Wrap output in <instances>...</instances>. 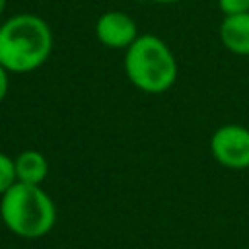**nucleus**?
Masks as SVG:
<instances>
[{
	"label": "nucleus",
	"mask_w": 249,
	"mask_h": 249,
	"mask_svg": "<svg viewBox=\"0 0 249 249\" xmlns=\"http://www.w3.org/2000/svg\"><path fill=\"white\" fill-rule=\"evenodd\" d=\"M54 47L51 25L35 14H16L0 25V64L10 74L41 68Z\"/></svg>",
	"instance_id": "1"
},
{
	"label": "nucleus",
	"mask_w": 249,
	"mask_h": 249,
	"mask_svg": "<svg viewBox=\"0 0 249 249\" xmlns=\"http://www.w3.org/2000/svg\"><path fill=\"white\" fill-rule=\"evenodd\" d=\"M124 74L128 82L144 93H165L173 88L179 76V64L169 45L154 35L144 33L124 49Z\"/></svg>",
	"instance_id": "2"
},
{
	"label": "nucleus",
	"mask_w": 249,
	"mask_h": 249,
	"mask_svg": "<svg viewBox=\"0 0 249 249\" xmlns=\"http://www.w3.org/2000/svg\"><path fill=\"white\" fill-rule=\"evenodd\" d=\"M0 220L14 235L39 239L54 228L56 206L41 185L16 181L0 196Z\"/></svg>",
	"instance_id": "3"
},
{
	"label": "nucleus",
	"mask_w": 249,
	"mask_h": 249,
	"mask_svg": "<svg viewBox=\"0 0 249 249\" xmlns=\"http://www.w3.org/2000/svg\"><path fill=\"white\" fill-rule=\"evenodd\" d=\"M212 158L228 169L249 167V128L243 124H222L210 136Z\"/></svg>",
	"instance_id": "4"
},
{
	"label": "nucleus",
	"mask_w": 249,
	"mask_h": 249,
	"mask_svg": "<svg viewBox=\"0 0 249 249\" xmlns=\"http://www.w3.org/2000/svg\"><path fill=\"white\" fill-rule=\"evenodd\" d=\"M138 35L134 18L119 10H109L95 21V39L107 49H128Z\"/></svg>",
	"instance_id": "5"
},
{
	"label": "nucleus",
	"mask_w": 249,
	"mask_h": 249,
	"mask_svg": "<svg viewBox=\"0 0 249 249\" xmlns=\"http://www.w3.org/2000/svg\"><path fill=\"white\" fill-rule=\"evenodd\" d=\"M218 33L222 45L230 53L249 56V12L224 16Z\"/></svg>",
	"instance_id": "6"
},
{
	"label": "nucleus",
	"mask_w": 249,
	"mask_h": 249,
	"mask_svg": "<svg viewBox=\"0 0 249 249\" xmlns=\"http://www.w3.org/2000/svg\"><path fill=\"white\" fill-rule=\"evenodd\" d=\"M16 165V179L19 183H29V185H43L49 173V161L47 158L33 148H27L19 152L14 158Z\"/></svg>",
	"instance_id": "7"
},
{
	"label": "nucleus",
	"mask_w": 249,
	"mask_h": 249,
	"mask_svg": "<svg viewBox=\"0 0 249 249\" xmlns=\"http://www.w3.org/2000/svg\"><path fill=\"white\" fill-rule=\"evenodd\" d=\"M16 165H14V158H10L8 154L0 152V196L16 183Z\"/></svg>",
	"instance_id": "8"
},
{
	"label": "nucleus",
	"mask_w": 249,
	"mask_h": 249,
	"mask_svg": "<svg viewBox=\"0 0 249 249\" xmlns=\"http://www.w3.org/2000/svg\"><path fill=\"white\" fill-rule=\"evenodd\" d=\"M218 8L224 16L249 12V0H218Z\"/></svg>",
	"instance_id": "9"
},
{
	"label": "nucleus",
	"mask_w": 249,
	"mask_h": 249,
	"mask_svg": "<svg viewBox=\"0 0 249 249\" xmlns=\"http://www.w3.org/2000/svg\"><path fill=\"white\" fill-rule=\"evenodd\" d=\"M10 91V72L0 64V103L8 97Z\"/></svg>",
	"instance_id": "10"
},
{
	"label": "nucleus",
	"mask_w": 249,
	"mask_h": 249,
	"mask_svg": "<svg viewBox=\"0 0 249 249\" xmlns=\"http://www.w3.org/2000/svg\"><path fill=\"white\" fill-rule=\"evenodd\" d=\"M154 4H175V2H181V0H150Z\"/></svg>",
	"instance_id": "11"
},
{
	"label": "nucleus",
	"mask_w": 249,
	"mask_h": 249,
	"mask_svg": "<svg viewBox=\"0 0 249 249\" xmlns=\"http://www.w3.org/2000/svg\"><path fill=\"white\" fill-rule=\"evenodd\" d=\"M6 6H8V0H0V16L6 12Z\"/></svg>",
	"instance_id": "12"
}]
</instances>
